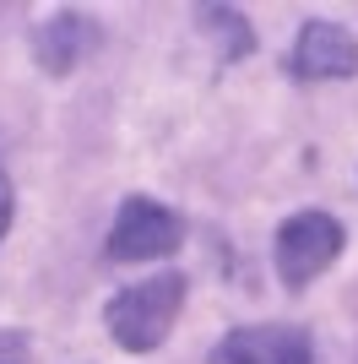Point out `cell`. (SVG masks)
<instances>
[{"instance_id": "1", "label": "cell", "mask_w": 358, "mask_h": 364, "mask_svg": "<svg viewBox=\"0 0 358 364\" xmlns=\"http://www.w3.org/2000/svg\"><path fill=\"white\" fill-rule=\"evenodd\" d=\"M179 310H185V272H158L119 289L104 310V326L125 353H152L174 332Z\"/></svg>"}, {"instance_id": "2", "label": "cell", "mask_w": 358, "mask_h": 364, "mask_svg": "<svg viewBox=\"0 0 358 364\" xmlns=\"http://www.w3.org/2000/svg\"><path fill=\"white\" fill-rule=\"evenodd\" d=\"M342 223L331 213H293L277 228V277L288 289H304L342 256Z\"/></svg>"}, {"instance_id": "3", "label": "cell", "mask_w": 358, "mask_h": 364, "mask_svg": "<svg viewBox=\"0 0 358 364\" xmlns=\"http://www.w3.org/2000/svg\"><path fill=\"white\" fill-rule=\"evenodd\" d=\"M179 245H185V223L163 201L125 196V207L114 213V228H109L104 256L109 261H158V256H174Z\"/></svg>"}, {"instance_id": "4", "label": "cell", "mask_w": 358, "mask_h": 364, "mask_svg": "<svg viewBox=\"0 0 358 364\" xmlns=\"http://www.w3.org/2000/svg\"><path fill=\"white\" fill-rule=\"evenodd\" d=\"M288 71L298 82H326V76H353L358 71V38L342 22H326V16H310L304 33H298L293 55H288Z\"/></svg>"}, {"instance_id": "5", "label": "cell", "mask_w": 358, "mask_h": 364, "mask_svg": "<svg viewBox=\"0 0 358 364\" xmlns=\"http://www.w3.org/2000/svg\"><path fill=\"white\" fill-rule=\"evenodd\" d=\"M207 364H310V337L298 326H239L212 348Z\"/></svg>"}, {"instance_id": "6", "label": "cell", "mask_w": 358, "mask_h": 364, "mask_svg": "<svg viewBox=\"0 0 358 364\" xmlns=\"http://www.w3.org/2000/svg\"><path fill=\"white\" fill-rule=\"evenodd\" d=\"M98 44V28H92L82 11H60L55 22H49L44 33H38V60H44V71H71L87 49Z\"/></svg>"}, {"instance_id": "7", "label": "cell", "mask_w": 358, "mask_h": 364, "mask_svg": "<svg viewBox=\"0 0 358 364\" xmlns=\"http://www.w3.org/2000/svg\"><path fill=\"white\" fill-rule=\"evenodd\" d=\"M195 22H201L207 33H217V38H223V49H217V60H223V65L244 60V55L255 49L250 22H244L239 11H228V6H195Z\"/></svg>"}, {"instance_id": "8", "label": "cell", "mask_w": 358, "mask_h": 364, "mask_svg": "<svg viewBox=\"0 0 358 364\" xmlns=\"http://www.w3.org/2000/svg\"><path fill=\"white\" fill-rule=\"evenodd\" d=\"M0 364H28V337L22 332H0Z\"/></svg>"}, {"instance_id": "9", "label": "cell", "mask_w": 358, "mask_h": 364, "mask_svg": "<svg viewBox=\"0 0 358 364\" xmlns=\"http://www.w3.org/2000/svg\"><path fill=\"white\" fill-rule=\"evenodd\" d=\"M6 223H11V180L0 174V234H6Z\"/></svg>"}]
</instances>
